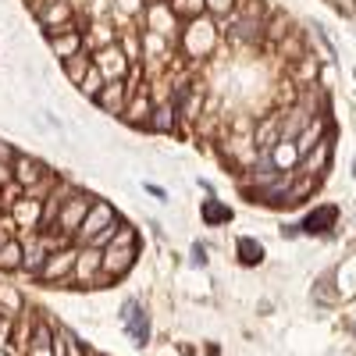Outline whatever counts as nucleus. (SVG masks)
Here are the masks:
<instances>
[{"label": "nucleus", "instance_id": "obj_1", "mask_svg": "<svg viewBox=\"0 0 356 356\" xmlns=\"http://www.w3.org/2000/svg\"><path fill=\"white\" fill-rule=\"evenodd\" d=\"M136 257H139V239H136V228H132V225H122V228H118V235H114V243L104 250V275H107L111 282L125 278V275L132 271Z\"/></svg>", "mask_w": 356, "mask_h": 356}, {"label": "nucleus", "instance_id": "obj_2", "mask_svg": "<svg viewBox=\"0 0 356 356\" xmlns=\"http://www.w3.org/2000/svg\"><path fill=\"white\" fill-rule=\"evenodd\" d=\"M178 43H182V54L189 57V61H203V57L218 47V25H214V18H207V15L189 18Z\"/></svg>", "mask_w": 356, "mask_h": 356}, {"label": "nucleus", "instance_id": "obj_3", "mask_svg": "<svg viewBox=\"0 0 356 356\" xmlns=\"http://www.w3.org/2000/svg\"><path fill=\"white\" fill-rule=\"evenodd\" d=\"M89 207H93V196H86V193L75 189V193L68 196V203L61 207V214H57L50 235H65V239H75V232L82 228V221H86V214H89Z\"/></svg>", "mask_w": 356, "mask_h": 356}, {"label": "nucleus", "instance_id": "obj_4", "mask_svg": "<svg viewBox=\"0 0 356 356\" xmlns=\"http://www.w3.org/2000/svg\"><path fill=\"white\" fill-rule=\"evenodd\" d=\"M75 260H79V246H61L47 257V264L40 267V282L47 285H57V282H72V271H75Z\"/></svg>", "mask_w": 356, "mask_h": 356}, {"label": "nucleus", "instance_id": "obj_5", "mask_svg": "<svg viewBox=\"0 0 356 356\" xmlns=\"http://www.w3.org/2000/svg\"><path fill=\"white\" fill-rule=\"evenodd\" d=\"M104 271V250L97 246H79V260H75V271H72V285L86 289V285H97Z\"/></svg>", "mask_w": 356, "mask_h": 356}, {"label": "nucleus", "instance_id": "obj_6", "mask_svg": "<svg viewBox=\"0 0 356 356\" xmlns=\"http://www.w3.org/2000/svg\"><path fill=\"white\" fill-rule=\"evenodd\" d=\"M111 225H118V218H114V207H111V203H104V200H93V207H89V214H86L82 228L75 232L79 246H86V243L93 239L97 232H104V228H111Z\"/></svg>", "mask_w": 356, "mask_h": 356}, {"label": "nucleus", "instance_id": "obj_7", "mask_svg": "<svg viewBox=\"0 0 356 356\" xmlns=\"http://www.w3.org/2000/svg\"><path fill=\"white\" fill-rule=\"evenodd\" d=\"M11 221L18 232H40V221H43V200H33V196H18L11 207Z\"/></svg>", "mask_w": 356, "mask_h": 356}, {"label": "nucleus", "instance_id": "obj_8", "mask_svg": "<svg viewBox=\"0 0 356 356\" xmlns=\"http://www.w3.org/2000/svg\"><path fill=\"white\" fill-rule=\"evenodd\" d=\"M93 65L100 68V75H104V82H118V79H129V57L122 54V47H104V50H97L93 54Z\"/></svg>", "mask_w": 356, "mask_h": 356}, {"label": "nucleus", "instance_id": "obj_9", "mask_svg": "<svg viewBox=\"0 0 356 356\" xmlns=\"http://www.w3.org/2000/svg\"><path fill=\"white\" fill-rule=\"evenodd\" d=\"M122 321H125V332L132 335L136 346L150 342V314H146L136 300H125V303H122Z\"/></svg>", "mask_w": 356, "mask_h": 356}, {"label": "nucleus", "instance_id": "obj_10", "mask_svg": "<svg viewBox=\"0 0 356 356\" xmlns=\"http://www.w3.org/2000/svg\"><path fill=\"white\" fill-rule=\"evenodd\" d=\"M47 43L50 50L61 57V61H68L72 54L86 50V36H82V29L79 25H68V29H54V33H47Z\"/></svg>", "mask_w": 356, "mask_h": 356}, {"label": "nucleus", "instance_id": "obj_11", "mask_svg": "<svg viewBox=\"0 0 356 356\" xmlns=\"http://www.w3.org/2000/svg\"><path fill=\"white\" fill-rule=\"evenodd\" d=\"M129 97H132V79H118V82H107V86H104V93L97 97V104H100V111L122 118Z\"/></svg>", "mask_w": 356, "mask_h": 356}, {"label": "nucleus", "instance_id": "obj_12", "mask_svg": "<svg viewBox=\"0 0 356 356\" xmlns=\"http://www.w3.org/2000/svg\"><path fill=\"white\" fill-rule=\"evenodd\" d=\"M43 175H47V168H43L36 157H29V154H15V161H11V182H15V186L33 189Z\"/></svg>", "mask_w": 356, "mask_h": 356}, {"label": "nucleus", "instance_id": "obj_13", "mask_svg": "<svg viewBox=\"0 0 356 356\" xmlns=\"http://www.w3.org/2000/svg\"><path fill=\"white\" fill-rule=\"evenodd\" d=\"M332 150H335V132L328 129V136H324L317 146H310V150L303 154L300 171H303V175H321L324 168H328V161H332Z\"/></svg>", "mask_w": 356, "mask_h": 356}, {"label": "nucleus", "instance_id": "obj_14", "mask_svg": "<svg viewBox=\"0 0 356 356\" xmlns=\"http://www.w3.org/2000/svg\"><path fill=\"white\" fill-rule=\"evenodd\" d=\"M36 18H40V25L47 29V33H54V29L75 25V8L68 4V0H54V4H47V8L36 11Z\"/></svg>", "mask_w": 356, "mask_h": 356}, {"label": "nucleus", "instance_id": "obj_15", "mask_svg": "<svg viewBox=\"0 0 356 356\" xmlns=\"http://www.w3.org/2000/svg\"><path fill=\"white\" fill-rule=\"evenodd\" d=\"M150 114H154L150 89H132V97H129L122 118H125V122H132V125H150Z\"/></svg>", "mask_w": 356, "mask_h": 356}, {"label": "nucleus", "instance_id": "obj_16", "mask_svg": "<svg viewBox=\"0 0 356 356\" xmlns=\"http://www.w3.org/2000/svg\"><path fill=\"white\" fill-rule=\"evenodd\" d=\"M267 157H271V164H275V171H278V175L296 171V168H300V161H303L300 146H296L292 139H278V143L271 146V150H267Z\"/></svg>", "mask_w": 356, "mask_h": 356}, {"label": "nucleus", "instance_id": "obj_17", "mask_svg": "<svg viewBox=\"0 0 356 356\" xmlns=\"http://www.w3.org/2000/svg\"><path fill=\"white\" fill-rule=\"evenodd\" d=\"M146 22H150V33H161L168 40H175V33H178V15L171 11L168 0H157V4L146 11Z\"/></svg>", "mask_w": 356, "mask_h": 356}, {"label": "nucleus", "instance_id": "obj_18", "mask_svg": "<svg viewBox=\"0 0 356 356\" xmlns=\"http://www.w3.org/2000/svg\"><path fill=\"white\" fill-rule=\"evenodd\" d=\"M171 50H175V40H168L161 33H150V29L143 33V61L146 65H164L171 57Z\"/></svg>", "mask_w": 356, "mask_h": 356}, {"label": "nucleus", "instance_id": "obj_19", "mask_svg": "<svg viewBox=\"0 0 356 356\" xmlns=\"http://www.w3.org/2000/svg\"><path fill=\"white\" fill-rule=\"evenodd\" d=\"M82 36H86V50H89V54H97V50L118 43V36H114V29H111L107 18H93V25H89Z\"/></svg>", "mask_w": 356, "mask_h": 356}, {"label": "nucleus", "instance_id": "obj_20", "mask_svg": "<svg viewBox=\"0 0 356 356\" xmlns=\"http://www.w3.org/2000/svg\"><path fill=\"white\" fill-rule=\"evenodd\" d=\"M54 335H57V328H54L50 321H36L25 356H54Z\"/></svg>", "mask_w": 356, "mask_h": 356}, {"label": "nucleus", "instance_id": "obj_21", "mask_svg": "<svg viewBox=\"0 0 356 356\" xmlns=\"http://www.w3.org/2000/svg\"><path fill=\"white\" fill-rule=\"evenodd\" d=\"M335 221H339V211H335V207H317L314 214H307V218H303L300 232H314V235H328V232L335 228Z\"/></svg>", "mask_w": 356, "mask_h": 356}, {"label": "nucleus", "instance_id": "obj_22", "mask_svg": "<svg viewBox=\"0 0 356 356\" xmlns=\"http://www.w3.org/2000/svg\"><path fill=\"white\" fill-rule=\"evenodd\" d=\"M150 129H154V132H178V107H175V100L154 104Z\"/></svg>", "mask_w": 356, "mask_h": 356}, {"label": "nucleus", "instance_id": "obj_23", "mask_svg": "<svg viewBox=\"0 0 356 356\" xmlns=\"http://www.w3.org/2000/svg\"><path fill=\"white\" fill-rule=\"evenodd\" d=\"M289 79L296 82V86H317V79H321V61L317 57H300V61L292 65V72H289Z\"/></svg>", "mask_w": 356, "mask_h": 356}, {"label": "nucleus", "instance_id": "obj_24", "mask_svg": "<svg viewBox=\"0 0 356 356\" xmlns=\"http://www.w3.org/2000/svg\"><path fill=\"white\" fill-rule=\"evenodd\" d=\"M33 328H36V317L33 314H18L15 321H11V346L18 349V353H25L29 349V339H33Z\"/></svg>", "mask_w": 356, "mask_h": 356}, {"label": "nucleus", "instance_id": "obj_25", "mask_svg": "<svg viewBox=\"0 0 356 356\" xmlns=\"http://www.w3.org/2000/svg\"><path fill=\"white\" fill-rule=\"evenodd\" d=\"M22 239H11V235H4L0 239V271H22Z\"/></svg>", "mask_w": 356, "mask_h": 356}, {"label": "nucleus", "instance_id": "obj_26", "mask_svg": "<svg viewBox=\"0 0 356 356\" xmlns=\"http://www.w3.org/2000/svg\"><path fill=\"white\" fill-rule=\"evenodd\" d=\"M278 139H282V132H278V114H275V118H267V122H260L257 132H253V146H257L260 154H267Z\"/></svg>", "mask_w": 356, "mask_h": 356}, {"label": "nucleus", "instance_id": "obj_27", "mask_svg": "<svg viewBox=\"0 0 356 356\" xmlns=\"http://www.w3.org/2000/svg\"><path fill=\"white\" fill-rule=\"evenodd\" d=\"M324 136H328V118H321V114H317L314 122H310V125H307V129L300 132V139H296V146H300V154H307L310 146H317V143H321Z\"/></svg>", "mask_w": 356, "mask_h": 356}, {"label": "nucleus", "instance_id": "obj_28", "mask_svg": "<svg viewBox=\"0 0 356 356\" xmlns=\"http://www.w3.org/2000/svg\"><path fill=\"white\" fill-rule=\"evenodd\" d=\"M89 68H93V54H89V50H79V54H72L68 61H65V75H68V82H75V86L86 79Z\"/></svg>", "mask_w": 356, "mask_h": 356}, {"label": "nucleus", "instance_id": "obj_29", "mask_svg": "<svg viewBox=\"0 0 356 356\" xmlns=\"http://www.w3.org/2000/svg\"><path fill=\"white\" fill-rule=\"evenodd\" d=\"M235 257H239L243 267H257V264H264V246L257 239H250V235H243V239L235 243Z\"/></svg>", "mask_w": 356, "mask_h": 356}, {"label": "nucleus", "instance_id": "obj_30", "mask_svg": "<svg viewBox=\"0 0 356 356\" xmlns=\"http://www.w3.org/2000/svg\"><path fill=\"white\" fill-rule=\"evenodd\" d=\"M289 33H292L289 15H267V22H264V40L267 43H282Z\"/></svg>", "mask_w": 356, "mask_h": 356}, {"label": "nucleus", "instance_id": "obj_31", "mask_svg": "<svg viewBox=\"0 0 356 356\" xmlns=\"http://www.w3.org/2000/svg\"><path fill=\"white\" fill-rule=\"evenodd\" d=\"M200 218H203L207 225H228V221H232V207H225L221 200H214V196H211V200L203 203Z\"/></svg>", "mask_w": 356, "mask_h": 356}, {"label": "nucleus", "instance_id": "obj_32", "mask_svg": "<svg viewBox=\"0 0 356 356\" xmlns=\"http://www.w3.org/2000/svg\"><path fill=\"white\" fill-rule=\"evenodd\" d=\"M0 310H4L8 317H18L25 310V300L18 296V289H11L8 282H0Z\"/></svg>", "mask_w": 356, "mask_h": 356}, {"label": "nucleus", "instance_id": "obj_33", "mask_svg": "<svg viewBox=\"0 0 356 356\" xmlns=\"http://www.w3.org/2000/svg\"><path fill=\"white\" fill-rule=\"evenodd\" d=\"M104 86H107V82H104V75H100V68L93 65V68H89V72H86V79L79 82V93H82L86 100H97V97L104 93Z\"/></svg>", "mask_w": 356, "mask_h": 356}, {"label": "nucleus", "instance_id": "obj_34", "mask_svg": "<svg viewBox=\"0 0 356 356\" xmlns=\"http://www.w3.org/2000/svg\"><path fill=\"white\" fill-rule=\"evenodd\" d=\"M317 182H321V175H300V178H292V203L310 200L314 189H317Z\"/></svg>", "mask_w": 356, "mask_h": 356}, {"label": "nucleus", "instance_id": "obj_35", "mask_svg": "<svg viewBox=\"0 0 356 356\" xmlns=\"http://www.w3.org/2000/svg\"><path fill=\"white\" fill-rule=\"evenodd\" d=\"M235 15L239 18H250V22H267V4L264 0H235Z\"/></svg>", "mask_w": 356, "mask_h": 356}, {"label": "nucleus", "instance_id": "obj_36", "mask_svg": "<svg viewBox=\"0 0 356 356\" xmlns=\"http://www.w3.org/2000/svg\"><path fill=\"white\" fill-rule=\"evenodd\" d=\"M118 47H122V54L129 57L132 65L143 57V36H139V33H132V29H129V33H122V43H118Z\"/></svg>", "mask_w": 356, "mask_h": 356}, {"label": "nucleus", "instance_id": "obj_37", "mask_svg": "<svg viewBox=\"0 0 356 356\" xmlns=\"http://www.w3.org/2000/svg\"><path fill=\"white\" fill-rule=\"evenodd\" d=\"M314 292H317V300L324 296V303H335V300H339V296H335V271H328L324 278H317Z\"/></svg>", "mask_w": 356, "mask_h": 356}, {"label": "nucleus", "instance_id": "obj_38", "mask_svg": "<svg viewBox=\"0 0 356 356\" xmlns=\"http://www.w3.org/2000/svg\"><path fill=\"white\" fill-rule=\"evenodd\" d=\"M278 47H282V54H285V57H307V54H303V40L296 36V33H289Z\"/></svg>", "mask_w": 356, "mask_h": 356}, {"label": "nucleus", "instance_id": "obj_39", "mask_svg": "<svg viewBox=\"0 0 356 356\" xmlns=\"http://www.w3.org/2000/svg\"><path fill=\"white\" fill-rule=\"evenodd\" d=\"M118 228H122V225H111V228L97 232V235H93V239H89L86 246H97V250H107V246L114 243V235H118Z\"/></svg>", "mask_w": 356, "mask_h": 356}, {"label": "nucleus", "instance_id": "obj_40", "mask_svg": "<svg viewBox=\"0 0 356 356\" xmlns=\"http://www.w3.org/2000/svg\"><path fill=\"white\" fill-rule=\"evenodd\" d=\"M232 8H235V0H207V11H211V15H221V18H228Z\"/></svg>", "mask_w": 356, "mask_h": 356}, {"label": "nucleus", "instance_id": "obj_41", "mask_svg": "<svg viewBox=\"0 0 356 356\" xmlns=\"http://www.w3.org/2000/svg\"><path fill=\"white\" fill-rule=\"evenodd\" d=\"M146 8V0H118V15H139Z\"/></svg>", "mask_w": 356, "mask_h": 356}, {"label": "nucleus", "instance_id": "obj_42", "mask_svg": "<svg viewBox=\"0 0 356 356\" xmlns=\"http://www.w3.org/2000/svg\"><path fill=\"white\" fill-rule=\"evenodd\" d=\"M61 332H65V342H68V356H89V353L82 349V342H79V339H75L68 328H61Z\"/></svg>", "mask_w": 356, "mask_h": 356}, {"label": "nucleus", "instance_id": "obj_43", "mask_svg": "<svg viewBox=\"0 0 356 356\" xmlns=\"http://www.w3.org/2000/svg\"><path fill=\"white\" fill-rule=\"evenodd\" d=\"M207 264V250H203V243H196L193 246V267H203Z\"/></svg>", "mask_w": 356, "mask_h": 356}, {"label": "nucleus", "instance_id": "obj_44", "mask_svg": "<svg viewBox=\"0 0 356 356\" xmlns=\"http://www.w3.org/2000/svg\"><path fill=\"white\" fill-rule=\"evenodd\" d=\"M8 182H11V164L0 161V186H8Z\"/></svg>", "mask_w": 356, "mask_h": 356}, {"label": "nucleus", "instance_id": "obj_45", "mask_svg": "<svg viewBox=\"0 0 356 356\" xmlns=\"http://www.w3.org/2000/svg\"><path fill=\"white\" fill-rule=\"evenodd\" d=\"M282 235H285V239H292V235H300V225H282Z\"/></svg>", "mask_w": 356, "mask_h": 356}, {"label": "nucleus", "instance_id": "obj_46", "mask_svg": "<svg viewBox=\"0 0 356 356\" xmlns=\"http://www.w3.org/2000/svg\"><path fill=\"white\" fill-rule=\"evenodd\" d=\"M146 193H154L157 200H164V189H161V186H150V182H146Z\"/></svg>", "mask_w": 356, "mask_h": 356}, {"label": "nucleus", "instance_id": "obj_47", "mask_svg": "<svg viewBox=\"0 0 356 356\" xmlns=\"http://www.w3.org/2000/svg\"><path fill=\"white\" fill-rule=\"evenodd\" d=\"M339 8H342V11H349V8H356V0H339Z\"/></svg>", "mask_w": 356, "mask_h": 356}]
</instances>
